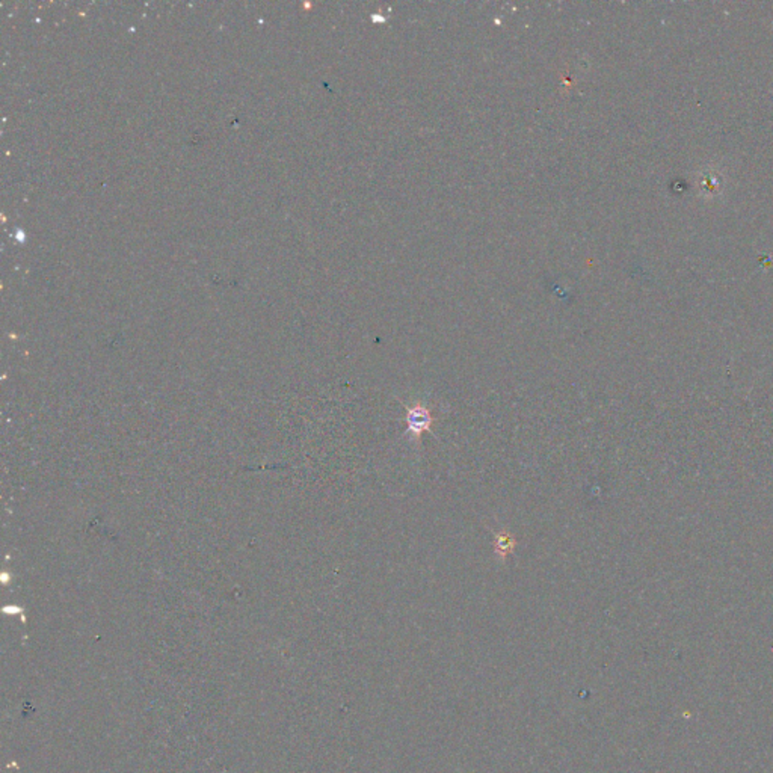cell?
I'll use <instances>...</instances> for the list:
<instances>
[{
	"mask_svg": "<svg viewBox=\"0 0 773 773\" xmlns=\"http://www.w3.org/2000/svg\"><path fill=\"white\" fill-rule=\"evenodd\" d=\"M407 431L414 440H420L425 432H428L433 425V417L431 411L421 404L407 407Z\"/></svg>",
	"mask_w": 773,
	"mask_h": 773,
	"instance_id": "6da1fadb",
	"label": "cell"
},
{
	"mask_svg": "<svg viewBox=\"0 0 773 773\" xmlns=\"http://www.w3.org/2000/svg\"><path fill=\"white\" fill-rule=\"evenodd\" d=\"M515 548V539L506 533H500L499 536H497V543H495V552L499 553L502 557H506L509 553L514 552Z\"/></svg>",
	"mask_w": 773,
	"mask_h": 773,
	"instance_id": "7a4b0ae2",
	"label": "cell"
}]
</instances>
